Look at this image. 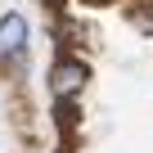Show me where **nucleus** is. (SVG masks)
I'll use <instances>...</instances> for the list:
<instances>
[{"label": "nucleus", "instance_id": "obj_1", "mask_svg": "<svg viewBox=\"0 0 153 153\" xmlns=\"http://www.w3.org/2000/svg\"><path fill=\"white\" fill-rule=\"evenodd\" d=\"M81 86H86V68H81V63H54V72H50V90H54V99L81 90Z\"/></svg>", "mask_w": 153, "mask_h": 153}, {"label": "nucleus", "instance_id": "obj_2", "mask_svg": "<svg viewBox=\"0 0 153 153\" xmlns=\"http://www.w3.org/2000/svg\"><path fill=\"white\" fill-rule=\"evenodd\" d=\"M27 41V18L23 14H5L0 18V54H18Z\"/></svg>", "mask_w": 153, "mask_h": 153}]
</instances>
